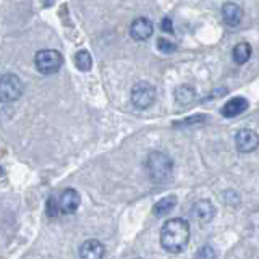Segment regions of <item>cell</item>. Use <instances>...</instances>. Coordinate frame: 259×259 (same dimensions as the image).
<instances>
[{
    "instance_id": "1",
    "label": "cell",
    "mask_w": 259,
    "mask_h": 259,
    "mask_svg": "<svg viewBox=\"0 0 259 259\" xmlns=\"http://www.w3.org/2000/svg\"><path fill=\"white\" fill-rule=\"evenodd\" d=\"M190 241V224L185 219L175 217L162 225L160 245L168 253H182Z\"/></svg>"
},
{
    "instance_id": "2",
    "label": "cell",
    "mask_w": 259,
    "mask_h": 259,
    "mask_svg": "<svg viewBox=\"0 0 259 259\" xmlns=\"http://www.w3.org/2000/svg\"><path fill=\"white\" fill-rule=\"evenodd\" d=\"M146 168L151 182L154 183H165L172 178L174 174V162L167 154L154 151L148 156V162H146Z\"/></svg>"
},
{
    "instance_id": "3",
    "label": "cell",
    "mask_w": 259,
    "mask_h": 259,
    "mask_svg": "<svg viewBox=\"0 0 259 259\" xmlns=\"http://www.w3.org/2000/svg\"><path fill=\"white\" fill-rule=\"evenodd\" d=\"M34 65L36 70L42 75H54L62 68L63 57L59 51H54V49H42V51L36 52Z\"/></svg>"
},
{
    "instance_id": "4",
    "label": "cell",
    "mask_w": 259,
    "mask_h": 259,
    "mask_svg": "<svg viewBox=\"0 0 259 259\" xmlns=\"http://www.w3.org/2000/svg\"><path fill=\"white\" fill-rule=\"evenodd\" d=\"M23 94V83L15 73H5L0 78V99L4 102L18 101Z\"/></svg>"
},
{
    "instance_id": "5",
    "label": "cell",
    "mask_w": 259,
    "mask_h": 259,
    "mask_svg": "<svg viewBox=\"0 0 259 259\" xmlns=\"http://www.w3.org/2000/svg\"><path fill=\"white\" fill-rule=\"evenodd\" d=\"M156 101V88L149 81H140L132 89V102L136 109H149Z\"/></svg>"
},
{
    "instance_id": "6",
    "label": "cell",
    "mask_w": 259,
    "mask_h": 259,
    "mask_svg": "<svg viewBox=\"0 0 259 259\" xmlns=\"http://www.w3.org/2000/svg\"><path fill=\"white\" fill-rule=\"evenodd\" d=\"M235 146L240 152H253L259 148V135L254 130H240L235 136Z\"/></svg>"
},
{
    "instance_id": "7",
    "label": "cell",
    "mask_w": 259,
    "mask_h": 259,
    "mask_svg": "<svg viewBox=\"0 0 259 259\" xmlns=\"http://www.w3.org/2000/svg\"><path fill=\"white\" fill-rule=\"evenodd\" d=\"M154 32V24L148 18H136L130 26V36L135 40H148Z\"/></svg>"
},
{
    "instance_id": "8",
    "label": "cell",
    "mask_w": 259,
    "mask_h": 259,
    "mask_svg": "<svg viewBox=\"0 0 259 259\" xmlns=\"http://www.w3.org/2000/svg\"><path fill=\"white\" fill-rule=\"evenodd\" d=\"M79 202H81L79 193L76 190H73V188H67L60 194V199H59L60 212H63V214L76 212V209L79 207Z\"/></svg>"
},
{
    "instance_id": "9",
    "label": "cell",
    "mask_w": 259,
    "mask_h": 259,
    "mask_svg": "<svg viewBox=\"0 0 259 259\" xmlns=\"http://www.w3.org/2000/svg\"><path fill=\"white\" fill-rule=\"evenodd\" d=\"M193 215L199 224H209L215 215V207L209 199H199L193 206Z\"/></svg>"
},
{
    "instance_id": "10",
    "label": "cell",
    "mask_w": 259,
    "mask_h": 259,
    "mask_svg": "<svg viewBox=\"0 0 259 259\" xmlns=\"http://www.w3.org/2000/svg\"><path fill=\"white\" fill-rule=\"evenodd\" d=\"M105 254L104 245L96 238L86 240L79 248V256L81 259H102Z\"/></svg>"
},
{
    "instance_id": "11",
    "label": "cell",
    "mask_w": 259,
    "mask_h": 259,
    "mask_svg": "<svg viewBox=\"0 0 259 259\" xmlns=\"http://www.w3.org/2000/svg\"><path fill=\"white\" fill-rule=\"evenodd\" d=\"M248 101L245 97H232L230 101H227L224 104V107L221 109V113L225 118H233V117H238L241 115L243 112L248 109Z\"/></svg>"
},
{
    "instance_id": "12",
    "label": "cell",
    "mask_w": 259,
    "mask_h": 259,
    "mask_svg": "<svg viewBox=\"0 0 259 259\" xmlns=\"http://www.w3.org/2000/svg\"><path fill=\"white\" fill-rule=\"evenodd\" d=\"M222 18H224V23L227 24V26H230V28L238 26V24L241 23V20H243L241 7L237 5V4H233V2L224 4V7H222Z\"/></svg>"
},
{
    "instance_id": "13",
    "label": "cell",
    "mask_w": 259,
    "mask_h": 259,
    "mask_svg": "<svg viewBox=\"0 0 259 259\" xmlns=\"http://www.w3.org/2000/svg\"><path fill=\"white\" fill-rule=\"evenodd\" d=\"M175 206H177V196L170 194V196H165L156 202V206L152 207V214L156 217H164L172 212Z\"/></svg>"
},
{
    "instance_id": "14",
    "label": "cell",
    "mask_w": 259,
    "mask_h": 259,
    "mask_svg": "<svg viewBox=\"0 0 259 259\" xmlns=\"http://www.w3.org/2000/svg\"><path fill=\"white\" fill-rule=\"evenodd\" d=\"M251 54H253V49H251V46L248 42H238L237 46L233 47L232 57H233L235 63L245 65L251 59Z\"/></svg>"
},
{
    "instance_id": "15",
    "label": "cell",
    "mask_w": 259,
    "mask_h": 259,
    "mask_svg": "<svg viewBox=\"0 0 259 259\" xmlns=\"http://www.w3.org/2000/svg\"><path fill=\"white\" fill-rule=\"evenodd\" d=\"M75 65L79 71H89L93 67V57L88 51H79L75 55Z\"/></svg>"
},
{
    "instance_id": "16",
    "label": "cell",
    "mask_w": 259,
    "mask_h": 259,
    "mask_svg": "<svg viewBox=\"0 0 259 259\" xmlns=\"http://www.w3.org/2000/svg\"><path fill=\"white\" fill-rule=\"evenodd\" d=\"M175 99H177L178 104L186 105V104H190L194 99V91H193L190 86H185L183 84V86L175 89Z\"/></svg>"
},
{
    "instance_id": "17",
    "label": "cell",
    "mask_w": 259,
    "mask_h": 259,
    "mask_svg": "<svg viewBox=\"0 0 259 259\" xmlns=\"http://www.w3.org/2000/svg\"><path fill=\"white\" fill-rule=\"evenodd\" d=\"M194 259H215V249L210 245L201 246L196 251V256H194Z\"/></svg>"
},
{
    "instance_id": "18",
    "label": "cell",
    "mask_w": 259,
    "mask_h": 259,
    "mask_svg": "<svg viewBox=\"0 0 259 259\" xmlns=\"http://www.w3.org/2000/svg\"><path fill=\"white\" fill-rule=\"evenodd\" d=\"M157 49L162 52V54H174L177 51V46L172 42V40H167V39H159L157 40Z\"/></svg>"
},
{
    "instance_id": "19",
    "label": "cell",
    "mask_w": 259,
    "mask_h": 259,
    "mask_svg": "<svg viewBox=\"0 0 259 259\" xmlns=\"http://www.w3.org/2000/svg\"><path fill=\"white\" fill-rule=\"evenodd\" d=\"M46 212L49 217H55L57 214L60 212V206H59V202H57L55 196H51L47 199L46 202Z\"/></svg>"
},
{
    "instance_id": "20",
    "label": "cell",
    "mask_w": 259,
    "mask_h": 259,
    "mask_svg": "<svg viewBox=\"0 0 259 259\" xmlns=\"http://www.w3.org/2000/svg\"><path fill=\"white\" fill-rule=\"evenodd\" d=\"M162 31L165 32H174V24H172V18H164L162 20Z\"/></svg>"
},
{
    "instance_id": "21",
    "label": "cell",
    "mask_w": 259,
    "mask_h": 259,
    "mask_svg": "<svg viewBox=\"0 0 259 259\" xmlns=\"http://www.w3.org/2000/svg\"><path fill=\"white\" fill-rule=\"evenodd\" d=\"M54 2H55V0H42L44 7H51V5H54Z\"/></svg>"
},
{
    "instance_id": "22",
    "label": "cell",
    "mask_w": 259,
    "mask_h": 259,
    "mask_svg": "<svg viewBox=\"0 0 259 259\" xmlns=\"http://www.w3.org/2000/svg\"><path fill=\"white\" fill-rule=\"evenodd\" d=\"M138 259H140V257H138Z\"/></svg>"
}]
</instances>
